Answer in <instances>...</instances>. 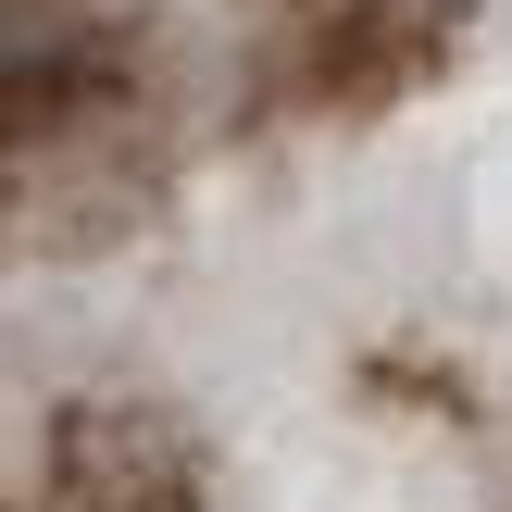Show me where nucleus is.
Segmentation results:
<instances>
[]
</instances>
